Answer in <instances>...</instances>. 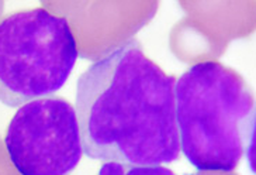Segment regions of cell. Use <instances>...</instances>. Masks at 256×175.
<instances>
[{
	"label": "cell",
	"instance_id": "1",
	"mask_svg": "<svg viewBox=\"0 0 256 175\" xmlns=\"http://www.w3.org/2000/svg\"><path fill=\"white\" fill-rule=\"evenodd\" d=\"M176 78L136 40L104 54L79 76L75 110L83 152L98 161L164 165L178 161Z\"/></svg>",
	"mask_w": 256,
	"mask_h": 175
},
{
	"label": "cell",
	"instance_id": "2",
	"mask_svg": "<svg viewBox=\"0 0 256 175\" xmlns=\"http://www.w3.org/2000/svg\"><path fill=\"white\" fill-rule=\"evenodd\" d=\"M180 151L202 172H231L245 154L256 112L252 89L234 69L197 62L176 79Z\"/></svg>",
	"mask_w": 256,
	"mask_h": 175
},
{
	"label": "cell",
	"instance_id": "3",
	"mask_svg": "<svg viewBox=\"0 0 256 175\" xmlns=\"http://www.w3.org/2000/svg\"><path fill=\"white\" fill-rule=\"evenodd\" d=\"M78 60L69 22L44 8L0 19V102L20 107L60 91Z\"/></svg>",
	"mask_w": 256,
	"mask_h": 175
},
{
	"label": "cell",
	"instance_id": "4",
	"mask_svg": "<svg viewBox=\"0 0 256 175\" xmlns=\"http://www.w3.org/2000/svg\"><path fill=\"white\" fill-rule=\"evenodd\" d=\"M4 145L20 175H70L83 152L75 107L60 96L26 103L8 123Z\"/></svg>",
	"mask_w": 256,
	"mask_h": 175
},
{
	"label": "cell",
	"instance_id": "5",
	"mask_svg": "<svg viewBox=\"0 0 256 175\" xmlns=\"http://www.w3.org/2000/svg\"><path fill=\"white\" fill-rule=\"evenodd\" d=\"M98 175H176L164 165H134L107 161L98 168Z\"/></svg>",
	"mask_w": 256,
	"mask_h": 175
},
{
	"label": "cell",
	"instance_id": "6",
	"mask_svg": "<svg viewBox=\"0 0 256 175\" xmlns=\"http://www.w3.org/2000/svg\"><path fill=\"white\" fill-rule=\"evenodd\" d=\"M245 155H246V161H248L249 169L256 175V112L254 119H252V124L249 129L248 141H246V148H245Z\"/></svg>",
	"mask_w": 256,
	"mask_h": 175
}]
</instances>
